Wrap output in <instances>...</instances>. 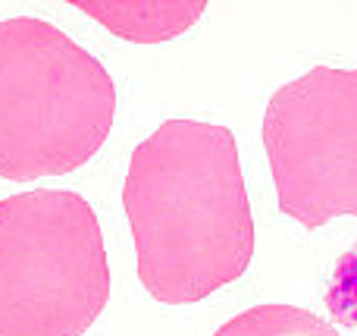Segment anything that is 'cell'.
I'll return each mask as SVG.
<instances>
[{"label": "cell", "mask_w": 357, "mask_h": 336, "mask_svg": "<svg viewBox=\"0 0 357 336\" xmlns=\"http://www.w3.org/2000/svg\"><path fill=\"white\" fill-rule=\"evenodd\" d=\"M326 308L342 327H357V245L339 258L326 289Z\"/></svg>", "instance_id": "cell-7"}, {"label": "cell", "mask_w": 357, "mask_h": 336, "mask_svg": "<svg viewBox=\"0 0 357 336\" xmlns=\"http://www.w3.org/2000/svg\"><path fill=\"white\" fill-rule=\"evenodd\" d=\"M107 302L104 233L79 192L0 201V336H82Z\"/></svg>", "instance_id": "cell-3"}, {"label": "cell", "mask_w": 357, "mask_h": 336, "mask_svg": "<svg viewBox=\"0 0 357 336\" xmlns=\"http://www.w3.org/2000/svg\"><path fill=\"white\" fill-rule=\"evenodd\" d=\"M123 207L138 280L167 305H195L254 258V217L232 129L167 119L129 161Z\"/></svg>", "instance_id": "cell-1"}, {"label": "cell", "mask_w": 357, "mask_h": 336, "mask_svg": "<svg viewBox=\"0 0 357 336\" xmlns=\"http://www.w3.org/2000/svg\"><path fill=\"white\" fill-rule=\"evenodd\" d=\"M116 85L94 54L35 16L0 22V176L85 167L113 129Z\"/></svg>", "instance_id": "cell-2"}, {"label": "cell", "mask_w": 357, "mask_h": 336, "mask_svg": "<svg viewBox=\"0 0 357 336\" xmlns=\"http://www.w3.org/2000/svg\"><path fill=\"white\" fill-rule=\"evenodd\" d=\"M213 336H339V330L295 305H254L226 321Z\"/></svg>", "instance_id": "cell-6"}, {"label": "cell", "mask_w": 357, "mask_h": 336, "mask_svg": "<svg viewBox=\"0 0 357 336\" xmlns=\"http://www.w3.org/2000/svg\"><path fill=\"white\" fill-rule=\"evenodd\" d=\"M75 6L82 13H88L91 19L104 22L113 35H123L129 41H163V38H176L188 25H195L197 16L207 10L201 0L197 3H157V0L88 3V0H75Z\"/></svg>", "instance_id": "cell-5"}, {"label": "cell", "mask_w": 357, "mask_h": 336, "mask_svg": "<svg viewBox=\"0 0 357 336\" xmlns=\"http://www.w3.org/2000/svg\"><path fill=\"white\" fill-rule=\"evenodd\" d=\"M264 145L285 217L307 230L357 217V69L317 66L279 88Z\"/></svg>", "instance_id": "cell-4"}]
</instances>
